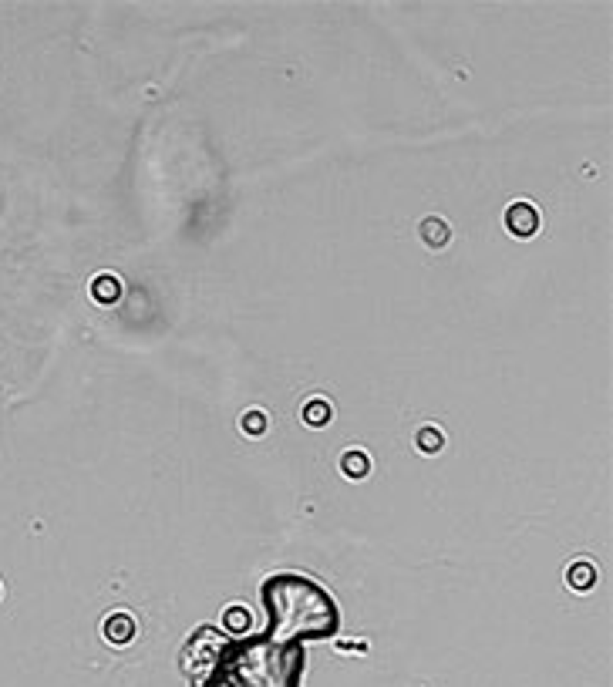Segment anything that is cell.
<instances>
[{"label": "cell", "mask_w": 613, "mask_h": 687, "mask_svg": "<svg viewBox=\"0 0 613 687\" xmlns=\"http://www.w3.org/2000/svg\"><path fill=\"white\" fill-rule=\"evenodd\" d=\"M340 465L351 469V478H361V475H364V455H351L347 462H340Z\"/></svg>", "instance_id": "8"}, {"label": "cell", "mask_w": 613, "mask_h": 687, "mask_svg": "<svg viewBox=\"0 0 613 687\" xmlns=\"http://www.w3.org/2000/svg\"><path fill=\"white\" fill-rule=\"evenodd\" d=\"M226 624H230V630H246V626H249V613H246L243 607H233V610L226 613Z\"/></svg>", "instance_id": "6"}, {"label": "cell", "mask_w": 613, "mask_h": 687, "mask_svg": "<svg viewBox=\"0 0 613 687\" xmlns=\"http://www.w3.org/2000/svg\"><path fill=\"white\" fill-rule=\"evenodd\" d=\"M304 418H306V425H327V418H330V408H327V401H310L306 404V411H304Z\"/></svg>", "instance_id": "4"}, {"label": "cell", "mask_w": 613, "mask_h": 687, "mask_svg": "<svg viewBox=\"0 0 613 687\" xmlns=\"http://www.w3.org/2000/svg\"><path fill=\"white\" fill-rule=\"evenodd\" d=\"M418 445H421V452H438V448H442V435H438V431H421V435H418Z\"/></svg>", "instance_id": "7"}, {"label": "cell", "mask_w": 613, "mask_h": 687, "mask_svg": "<svg viewBox=\"0 0 613 687\" xmlns=\"http://www.w3.org/2000/svg\"><path fill=\"white\" fill-rule=\"evenodd\" d=\"M105 637L111 643H128L135 637V620L128 613H111L105 620Z\"/></svg>", "instance_id": "2"}, {"label": "cell", "mask_w": 613, "mask_h": 687, "mask_svg": "<svg viewBox=\"0 0 613 687\" xmlns=\"http://www.w3.org/2000/svg\"><path fill=\"white\" fill-rule=\"evenodd\" d=\"M260 428H263V431H266V425H260V414H256V411H253V414H246V431H253V435H256Z\"/></svg>", "instance_id": "9"}, {"label": "cell", "mask_w": 613, "mask_h": 687, "mask_svg": "<svg viewBox=\"0 0 613 687\" xmlns=\"http://www.w3.org/2000/svg\"><path fill=\"white\" fill-rule=\"evenodd\" d=\"M506 223H509V229H512L516 236H533V233H536V226H539V216H536V209H533V206L516 202V206L509 209Z\"/></svg>", "instance_id": "1"}, {"label": "cell", "mask_w": 613, "mask_h": 687, "mask_svg": "<svg viewBox=\"0 0 613 687\" xmlns=\"http://www.w3.org/2000/svg\"><path fill=\"white\" fill-rule=\"evenodd\" d=\"M593 580H597V573H593V566L576 563V566H573V569H569V583H573L576 590H590V586H593Z\"/></svg>", "instance_id": "3"}, {"label": "cell", "mask_w": 613, "mask_h": 687, "mask_svg": "<svg viewBox=\"0 0 613 687\" xmlns=\"http://www.w3.org/2000/svg\"><path fill=\"white\" fill-rule=\"evenodd\" d=\"M94 297H98V300H101V297H105V300H115V297H118V280H115V276H98V280H94Z\"/></svg>", "instance_id": "5"}]
</instances>
